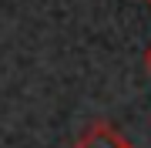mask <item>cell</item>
I'll list each match as a JSON object with an SVG mask.
<instances>
[{"label": "cell", "instance_id": "obj_1", "mask_svg": "<svg viewBox=\"0 0 151 148\" xmlns=\"http://www.w3.org/2000/svg\"><path fill=\"white\" fill-rule=\"evenodd\" d=\"M74 148H131V142L114 125H108V121H94V125H87L84 131H81V138L74 142Z\"/></svg>", "mask_w": 151, "mask_h": 148}, {"label": "cell", "instance_id": "obj_2", "mask_svg": "<svg viewBox=\"0 0 151 148\" xmlns=\"http://www.w3.org/2000/svg\"><path fill=\"white\" fill-rule=\"evenodd\" d=\"M145 64H148V71H151V47H148V54H145Z\"/></svg>", "mask_w": 151, "mask_h": 148}, {"label": "cell", "instance_id": "obj_3", "mask_svg": "<svg viewBox=\"0 0 151 148\" xmlns=\"http://www.w3.org/2000/svg\"><path fill=\"white\" fill-rule=\"evenodd\" d=\"M145 4H148V7H151V0H145Z\"/></svg>", "mask_w": 151, "mask_h": 148}]
</instances>
